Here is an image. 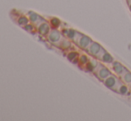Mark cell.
<instances>
[{"instance_id":"6da1fadb","label":"cell","mask_w":131,"mask_h":121,"mask_svg":"<svg viewBox=\"0 0 131 121\" xmlns=\"http://www.w3.org/2000/svg\"><path fill=\"white\" fill-rule=\"evenodd\" d=\"M103 82H104V86L107 87V88L112 89V90H114V91L117 90L118 87H119L121 84H123L122 80H121V78H118V76L115 74H112L107 78H105Z\"/></svg>"},{"instance_id":"7a4b0ae2","label":"cell","mask_w":131,"mask_h":121,"mask_svg":"<svg viewBox=\"0 0 131 121\" xmlns=\"http://www.w3.org/2000/svg\"><path fill=\"white\" fill-rule=\"evenodd\" d=\"M64 37L62 36V34L60 31L56 30H50V32L47 35V38L50 41V43H52L53 45H55L57 46H59L62 42V40L63 39Z\"/></svg>"},{"instance_id":"3957f363","label":"cell","mask_w":131,"mask_h":121,"mask_svg":"<svg viewBox=\"0 0 131 121\" xmlns=\"http://www.w3.org/2000/svg\"><path fill=\"white\" fill-rule=\"evenodd\" d=\"M103 46L100 45L99 43H97V42H95L93 41L91 43V45L88 46V48L86 49V52L88 53V54L89 55H91L93 58H96L98 57L99 54H100L101 50H102Z\"/></svg>"},{"instance_id":"277c9868","label":"cell","mask_w":131,"mask_h":121,"mask_svg":"<svg viewBox=\"0 0 131 121\" xmlns=\"http://www.w3.org/2000/svg\"><path fill=\"white\" fill-rule=\"evenodd\" d=\"M111 69H112V72L115 75H117L118 77H119V78H121L127 70H128L124 65H122L121 62H117V60H114V62L111 64Z\"/></svg>"},{"instance_id":"5b68a950","label":"cell","mask_w":131,"mask_h":121,"mask_svg":"<svg viewBox=\"0 0 131 121\" xmlns=\"http://www.w3.org/2000/svg\"><path fill=\"white\" fill-rule=\"evenodd\" d=\"M92 42H93V40H92V38H90V37H88V36H86V35L83 34V36L81 37L80 38H79V40L78 42H77L76 45H78V46L80 49L86 51V49L88 48V46L91 45Z\"/></svg>"},{"instance_id":"8992f818","label":"cell","mask_w":131,"mask_h":121,"mask_svg":"<svg viewBox=\"0 0 131 121\" xmlns=\"http://www.w3.org/2000/svg\"><path fill=\"white\" fill-rule=\"evenodd\" d=\"M95 75L97 77V78H98L99 80H101V81H104L105 78H107L109 76H111V75H112V72H111V70L109 69V68L105 67V66L104 65L102 68H100L98 70L95 71Z\"/></svg>"},{"instance_id":"52a82bcc","label":"cell","mask_w":131,"mask_h":121,"mask_svg":"<svg viewBox=\"0 0 131 121\" xmlns=\"http://www.w3.org/2000/svg\"><path fill=\"white\" fill-rule=\"evenodd\" d=\"M98 60H100L101 62H103V63H105V64H112V62H114L113 57H112V55H111L110 54H109L108 52H107L106 50L104 51V53H103L102 54H101V56L98 58Z\"/></svg>"},{"instance_id":"ba28073f","label":"cell","mask_w":131,"mask_h":121,"mask_svg":"<svg viewBox=\"0 0 131 121\" xmlns=\"http://www.w3.org/2000/svg\"><path fill=\"white\" fill-rule=\"evenodd\" d=\"M99 63V60L96 59V58H94V59H90L89 62H88L85 67H86V69L88 71H90V72H95V69H96L97 65Z\"/></svg>"},{"instance_id":"9c48e42d","label":"cell","mask_w":131,"mask_h":121,"mask_svg":"<svg viewBox=\"0 0 131 121\" xmlns=\"http://www.w3.org/2000/svg\"><path fill=\"white\" fill-rule=\"evenodd\" d=\"M38 31L41 35L43 36H47L48 35V33L50 32V27H49L48 23L47 21H43L38 25Z\"/></svg>"},{"instance_id":"30bf717a","label":"cell","mask_w":131,"mask_h":121,"mask_svg":"<svg viewBox=\"0 0 131 121\" xmlns=\"http://www.w3.org/2000/svg\"><path fill=\"white\" fill-rule=\"evenodd\" d=\"M129 91H130L129 90V87H128V85H126V84H124V83L121 84V85L117 88V90H116V92H117L118 93H119V94H121V95L128 94Z\"/></svg>"},{"instance_id":"8fae6325","label":"cell","mask_w":131,"mask_h":121,"mask_svg":"<svg viewBox=\"0 0 131 121\" xmlns=\"http://www.w3.org/2000/svg\"><path fill=\"white\" fill-rule=\"evenodd\" d=\"M121 79L123 81V83L129 86L131 84V71L127 70L122 76L121 77Z\"/></svg>"},{"instance_id":"7c38bea8","label":"cell","mask_w":131,"mask_h":121,"mask_svg":"<svg viewBox=\"0 0 131 121\" xmlns=\"http://www.w3.org/2000/svg\"><path fill=\"white\" fill-rule=\"evenodd\" d=\"M59 46L62 49H69L70 47L71 46V41H70L69 38H63V39L62 40V42H61V44H60Z\"/></svg>"},{"instance_id":"4fadbf2b","label":"cell","mask_w":131,"mask_h":121,"mask_svg":"<svg viewBox=\"0 0 131 121\" xmlns=\"http://www.w3.org/2000/svg\"><path fill=\"white\" fill-rule=\"evenodd\" d=\"M89 60H90V59L86 55H85V54H81V55L79 57V62L81 66H86Z\"/></svg>"},{"instance_id":"5bb4252c","label":"cell","mask_w":131,"mask_h":121,"mask_svg":"<svg viewBox=\"0 0 131 121\" xmlns=\"http://www.w3.org/2000/svg\"><path fill=\"white\" fill-rule=\"evenodd\" d=\"M79 54L77 52H71L69 54H68V59L71 62H75V60H78L79 62Z\"/></svg>"},{"instance_id":"9a60e30c","label":"cell","mask_w":131,"mask_h":121,"mask_svg":"<svg viewBox=\"0 0 131 121\" xmlns=\"http://www.w3.org/2000/svg\"><path fill=\"white\" fill-rule=\"evenodd\" d=\"M51 24H52L53 27L57 28V27H59L61 25V21H59L58 19H56V18H53V19L51 20Z\"/></svg>"},{"instance_id":"2e32d148","label":"cell","mask_w":131,"mask_h":121,"mask_svg":"<svg viewBox=\"0 0 131 121\" xmlns=\"http://www.w3.org/2000/svg\"><path fill=\"white\" fill-rule=\"evenodd\" d=\"M23 21H25V24H27L26 22H28V20H27L25 17H21V18H20V20H19V23H20V24L23 25Z\"/></svg>"},{"instance_id":"e0dca14e","label":"cell","mask_w":131,"mask_h":121,"mask_svg":"<svg viewBox=\"0 0 131 121\" xmlns=\"http://www.w3.org/2000/svg\"><path fill=\"white\" fill-rule=\"evenodd\" d=\"M128 8H129V10H130V12H131V0L128 2Z\"/></svg>"},{"instance_id":"ac0fdd59","label":"cell","mask_w":131,"mask_h":121,"mask_svg":"<svg viewBox=\"0 0 131 121\" xmlns=\"http://www.w3.org/2000/svg\"><path fill=\"white\" fill-rule=\"evenodd\" d=\"M128 87H129V90L131 91V84H130V85H129V86H128Z\"/></svg>"},{"instance_id":"d6986e66","label":"cell","mask_w":131,"mask_h":121,"mask_svg":"<svg viewBox=\"0 0 131 121\" xmlns=\"http://www.w3.org/2000/svg\"><path fill=\"white\" fill-rule=\"evenodd\" d=\"M128 1H130V0H127V2H128Z\"/></svg>"}]
</instances>
